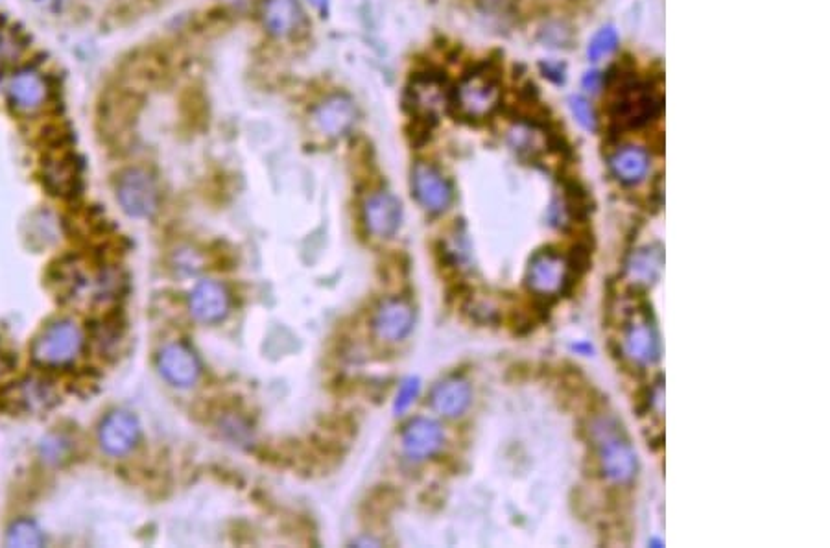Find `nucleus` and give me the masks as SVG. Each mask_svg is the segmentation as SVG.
Returning <instances> with one entry per match:
<instances>
[{
    "mask_svg": "<svg viewBox=\"0 0 830 548\" xmlns=\"http://www.w3.org/2000/svg\"><path fill=\"white\" fill-rule=\"evenodd\" d=\"M410 104L417 115L434 119L436 113L447 106L445 85L434 76L415 78L410 89Z\"/></svg>",
    "mask_w": 830,
    "mask_h": 548,
    "instance_id": "obj_20",
    "label": "nucleus"
},
{
    "mask_svg": "<svg viewBox=\"0 0 830 548\" xmlns=\"http://www.w3.org/2000/svg\"><path fill=\"white\" fill-rule=\"evenodd\" d=\"M45 534L30 519H19L6 532V545L17 548H37L45 545Z\"/></svg>",
    "mask_w": 830,
    "mask_h": 548,
    "instance_id": "obj_24",
    "label": "nucleus"
},
{
    "mask_svg": "<svg viewBox=\"0 0 830 548\" xmlns=\"http://www.w3.org/2000/svg\"><path fill=\"white\" fill-rule=\"evenodd\" d=\"M157 366L166 382L176 388H190L200 379V362L189 347L183 344L166 346L157 358Z\"/></svg>",
    "mask_w": 830,
    "mask_h": 548,
    "instance_id": "obj_10",
    "label": "nucleus"
},
{
    "mask_svg": "<svg viewBox=\"0 0 830 548\" xmlns=\"http://www.w3.org/2000/svg\"><path fill=\"white\" fill-rule=\"evenodd\" d=\"M414 194L417 202L421 203L430 213H443L452 202V191L447 179L439 174L436 168L427 163H419L414 168Z\"/></svg>",
    "mask_w": 830,
    "mask_h": 548,
    "instance_id": "obj_11",
    "label": "nucleus"
},
{
    "mask_svg": "<svg viewBox=\"0 0 830 548\" xmlns=\"http://www.w3.org/2000/svg\"><path fill=\"white\" fill-rule=\"evenodd\" d=\"M117 202L131 218H150L159 207L155 179L143 168H128L117 179Z\"/></svg>",
    "mask_w": 830,
    "mask_h": 548,
    "instance_id": "obj_6",
    "label": "nucleus"
},
{
    "mask_svg": "<svg viewBox=\"0 0 830 548\" xmlns=\"http://www.w3.org/2000/svg\"><path fill=\"white\" fill-rule=\"evenodd\" d=\"M414 309L403 299H392L384 303L373 320V327L384 340H403L414 327Z\"/></svg>",
    "mask_w": 830,
    "mask_h": 548,
    "instance_id": "obj_15",
    "label": "nucleus"
},
{
    "mask_svg": "<svg viewBox=\"0 0 830 548\" xmlns=\"http://www.w3.org/2000/svg\"><path fill=\"white\" fill-rule=\"evenodd\" d=\"M67 451H69V445L61 436H50L43 441V456L47 458V462L58 464L67 456Z\"/></svg>",
    "mask_w": 830,
    "mask_h": 548,
    "instance_id": "obj_28",
    "label": "nucleus"
},
{
    "mask_svg": "<svg viewBox=\"0 0 830 548\" xmlns=\"http://www.w3.org/2000/svg\"><path fill=\"white\" fill-rule=\"evenodd\" d=\"M310 2H312L318 10H321V12L327 8V0H310Z\"/></svg>",
    "mask_w": 830,
    "mask_h": 548,
    "instance_id": "obj_31",
    "label": "nucleus"
},
{
    "mask_svg": "<svg viewBox=\"0 0 830 548\" xmlns=\"http://www.w3.org/2000/svg\"><path fill=\"white\" fill-rule=\"evenodd\" d=\"M80 172L72 157H58L48 161L45 167V183L52 194L71 196L78 187Z\"/></svg>",
    "mask_w": 830,
    "mask_h": 548,
    "instance_id": "obj_22",
    "label": "nucleus"
},
{
    "mask_svg": "<svg viewBox=\"0 0 830 548\" xmlns=\"http://www.w3.org/2000/svg\"><path fill=\"white\" fill-rule=\"evenodd\" d=\"M13 399H15V405L26 412L48 410L56 403L52 388L47 382L39 381V379H26V381L19 382Z\"/></svg>",
    "mask_w": 830,
    "mask_h": 548,
    "instance_id": "obj_23",
    "label": "nucleus"
},
{
    "mask_svg": "<svg viewBox=\"0 0 830 548\" xmlns=\"http://www.w3.org/2000/svg\"><path fill=\"white\" fill-rule=\"evenodd\" d=\"M364 220L377 237H390L401 226V203L388 192H377L364 205Z\"/></svg>",
    "mask_w": 830,
    "mask_h": 548,
    "instance_id": "obj_14",
    "label": "nucleus"
},
{
    "mask_svg": "<svg viewBox=\"0 0 830 548\" xmlns=\"http://www.w3.org/2000/svg\"><path fill=\"white\" fill-rule=\"evenodd\" d=\"M141 438L139 419L126 410H115L104 417L98 429V443L109 456H124L133 451Z\"/></svg>",
    "mask_w": 830,
    "mask_h": 548,
    "instance_id": "obj_9",
    "label": "nucleus"
},
{
    "mask_svg": "<svg viewBox=\"0 0 830 548\" xmlns=\"http://www.w3.org/2000/svg\"><path fill=\"white\" fill-rule=\"evenodd\" d=\"M572 109H574V113H576V119L580 120L581 124H583L585 128H589V130L594 128L593 113H591V108H589L583 100H576V102H574V106H572Z\"/></svg>",
    "mask_w": 830,
    "mask_h": 548,
    "instance_id": "obj_29",
    "label": "nucleus"
},
{
    "mask_svg": "<svg viewBox=\"0 0 830 548\" xmlns=\"http://www.w3.org/2000/svg\"><path fill=\"white\" fill-rule=\"evenodd\" d=\"M430 403L441 416H462L471 405V386L458 377L445 379L434 388L430 395Z\"/></svg>",
    "mask_w": 830,
    "mask_h": 548,
    "instance_id": "obj_18",
    "label": "nucleus"
},
{
    "mask_svg": "<svg viewBox=\"0 0 830 548\" xmlns=\"http://www.w3.org/2000/svg\"><path fill=\"white\" fill-rule=\"evenodd\" d=\"M6 98L15 113L36 115L47 106L50 85L45 74L36 67H21L8 78Z\"/></svg>",
    "mask_w": 830,
    "mask_h": 548,
    "instance_id": "obj_8",
    "label": "nucleus"
},
{
    "mask_svg": "<svg viewBox=\"0 0 830 548\" xmlns=\"http://www.w3.org/2000/svg\"><path fill=\"white\" fill-rule=\"evenodd\" d=\"M609 167L620 183L639 185L650 172V155L639 146H626L611 155Z\"/></svg>",
    "mask_w": 830,
    "mask_h": 548,
    "instance_id": "obj_19",
    "label": "nucleus"
},
{
    "mask_svg": "<svg viewBox=\"0 0 830 548\" xmlns=\"http://www.w3.org/2000/svg\"><path fill=\"white\" fill-rule=\"evenodd\" d=\"M661 113L663 95L641 80H626L611 104V117L622 128H641L659 119Z\"/></svg>",
    "mask_w": 830,
    "mask_h": 548,
    "instance_id": "obj_3",
    "label": "nucleus"
},
{
    "mask_svg": "<svg viewBox=\"0 0 830 548\" xmlns=\"http://www.w3.org/2000/svg\"><path fill=\"white\" fill-rule=\"evenodd\" d=\"M419 390H421V384H419V379H408V381L403 382V386H401V390H399V394H397V401H395V412H404L408 406L414 403L415 399H417V395H419Z\"/></svg>",
    "mask_w": 830,
    "mask_h": 548,
    "instance_id": "obj_27",
    "label": "nucleus"
},
{
    "mask_svg": "<svg viewBox=\"0 0 830 548\" xmlns=\"http://www.w3.org/2000/svg\"><path fill=\"white\" fill-rule=\"evenodd\" d=\"M443 445V430L434 419L417 417L406 425L403 432V449L412 460H425L438 453Z\"/></svg>",
    "mask_w": 830,
    "mask_h": 548,
    "instance_id": "obj_12",
    "label": "nucleus"
},
{
    "mask_svg": "<svg viewBox=\"0 0 830 548\" xmlns=\"http://www.w3.org/2000/svg\"><path fill=\"white\" fill-rule=\"evenodd\" d=\"M85 333L72 318H61L47 325L32 346V358L45 368L69 366L82 355Z\"/></svg>",
    "mask_w": 830,
    "mask_h": 548,
    "instance_id": "obj_2",
    "label": "nucleus"
},
{
    "mask_svg": "<svg viewBox=\"0 0 830 548\" xmlns=\"http://www.w3.org/2000/svg\"><path fill=\"white\" fill-rule=\"evenodd\" d=\"M264 23L275 36L292 34L301 23L296 0H268L264 8Z\"/></svg>",
    "mask_w": 830,
    "mask_h": 548,
    "instance_id": "obj_21",
    "label": "nucleus"
},
{
    "mask_svg": "<svg viewBox=\"0 0 830 548\" xmlns=\"http://www.w3.org/2000/svg\"><path fill=\"white\" fill-rule=\"evenodd\" d=\"M617 43V32L613 28H605L598 36L594 37V41L589 47V58L593 61L602 60L611 50H615Z\"/></svg>",
    "mask_w": 830,
    "mask_h": 548,
    "instance_id": "obj_25",
    "label": "nucleus"
},
{
    "mask_svg": "<svg viewBox=\"0 0 830 548\" xmlns=\"http://www.w3.org/2000/svg\"><path fill=\"white\" fill-rule=\"evenodd\" d=\"M356 109L353 102L345 96H332L323 102L314 113V124L325 135H342L355 122Z\"/></svg>",
    "mask_w": 830,
    "mask_h": 548,
    "instance_id": "obj_16",
    "label": "nucleus"
},
{
    "mask_svg": "<svg viewBox=\"0 0 830 548\" xmlns=\"http://www.w3.org/2000/svg\"><path fill=\"white\" fill-rule=\"evenodd\" d=\"M664 266L663 248L659 244L644 246L641 250L633 251L626 263V277L629 283L635 286L655 285Z\"/></svg>",
    "mask_w": 830,
    "mask_h": 548,
    "instance_id": "obj_17",
    "label": "nucleus"
},
{
    "mask_svg": "<svg viewBox=\"0 0 830 548\" xmlns=\"http://www.w3.org/2000/svg\"><path fill=\"white\" fill-rule=\"evenodd\" d=\"M28 2H32L34 6L45 10V12L60 13L67 0H28Z\"/></svg>",
    "mask_w": 830,
    "mask_h": 548,
    "instance_id": "obj_30",
    "label": "nucleus"
},
{
    "mask_svg": "<svg viewBox=\"0 0 830 548\" xmlns=\"http://www.w3.org/2000/svg\"><path fill=\"white\" fill-rule=\"evenodd\" d=\"M23 43L8 28H0V61L17 60L23 52Z\"/></svg>",
    "mask_w": 830,
    "mask_h": 548,
    "instance_id": "obj_26",
    "label": "nucleus"
},
{
    "mask_svg": "<svg viewBox=\"0 0 830 548\" xmlns=\"http://www.w3.org/2000/svg\"><path fill=\"white\" fill-rule=\"evenodd\" d=\"M622 351L639 366H652L661 357V340L648 307L633 310L624 323Z\"/></svg>",
    "mask_w": 830,
    "mask_h": 548,
    "instance_id": "obj_4",
    "label": "nucleus"
},
{
    "mask_svg": "<svg viewBox=\"0 0 830 548\" xmlns=\"http://www.w3.org/2000/svg\"><path fill=\"white\" fill-rule=\"evenodd\" d=\"M190 312L203 323H216L226 318L229 310L227 290L216 281H202L190 294Z\"/></svg>",
    "mask_w": 830,
    "mask_h": 548,
    "instance_id": "obj_13",
    "label": "nucleus"
},
{
    "mask_svg": "<svg viewBox=\"0 0 830 548\" xmlns=\"http://www.w3.org/2000/svg\"><path fill=\"white\" fill-rule=\"evenodd\" d=\"M0 371H2V358H0Z\"/></svg>",
    "mask_w": 830,
    "mask_h": 548,
    "instance_id": "obj_32",
    "label": "nucleus"
},
{
    "mask_svg": "<svg viewBox=\"0 0 830 548\" xmlns=\"http://www.w3.org/2000/svg\"><path fill=\"white\" fill-rule=\"evenodd\" d=\"M591 432L602 475L615 484L633 482L639 471V458L624 427L615 417H598Z\"/></svg>",
    "mask_w": 830,
    "mask_h": 548,
    "instance_id": "obj_1",
    "label": "nucleus"
},
{
    "mask_svg": "<svg viewBox=\"0 0 830 548\" xmlns=\"http://www.w3.org/2000/svg\"><path fill=\"white\" fill-rule=\"evenodd\" d=\"M500 106L498 84L487 74H469L456 89V108L465 119L482 120L491 117Z\"/></svg>",
    "mask_w": 830,
    "mask_h": 548,
    "instance_id": "obj_7",
    "label": "nucleus"
},
{
    "mask_svg": "<svg viewBox=\"0 0 830 548\" xmlns=\"http://www.w3.org/2000/svg\"><path fill=\"white\" fill-rule=\"evenodd\" d=\"M570 283L572 272L561 253L550 248L535 253L526 270V285L532 292L543 298H554L563 294Z\"/></svg>",
    "mask_w": 830,
    "mask_h": 548,
    "instance_id": "obj_5",
    "label": "nucleus"
}]
</instances>
